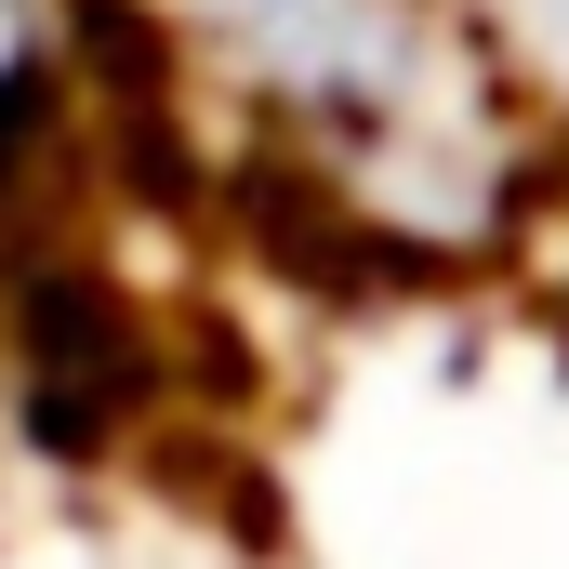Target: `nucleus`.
<instances>
[{
	"instance_id": "f03ea898",
	"label": "nucleus",
	"mask_w": 569,
	"mask_h": 569,
	"mask_svg": "<svg viewBox=\"0 0 569 569\" xmlns=\"http://www.w3.org/2000/svg\"><path fill=\"white\" fill-rule=\"evenodd\" d=\"M80 27H93V0H0V159H27V133L67 107Z\"/></svg>"
},
{
	"instance_id": "f257e3e1",
	"label": "nucleus",
	"mask_w": 569,
	"mask_h": 569,
	"mask_svg": "<svg viewBox=\"0 0 569 569\" xmlns=\"http://www.w3.org/2000/svg\"><path fill=\"white\" fill-rule=\"evenodd\" d=\"M133 67L172 93L252 199L398 279L517 266L569 159L503 80L477 0H107Z\"/></svg>"
},
{
	"instance_id": "7ed1b4c3",
	"label": "nucleus",
	"mask_w": 569,
	"mask_h": 569,
	"mask_svg": "<svg viewBox=\"0 0 569 569\" xmlns=\"http://www.w3.org/2000/svg\"><path fill=\"white\" fill-rule=\"evenodd\" d=\"M477 27H490L503 80L530 93V120H543V146L569 159V0H477Z\"/></svg>"
}]
</instances>
